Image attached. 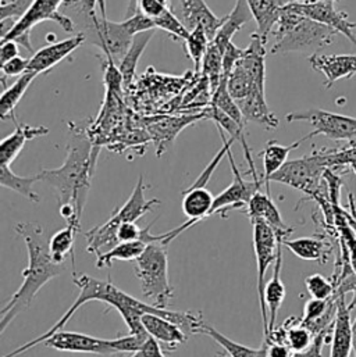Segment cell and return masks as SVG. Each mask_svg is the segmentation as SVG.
<instances>
[{
  "mask_svg": "<svg viewBox=\"0 0 356 357\" xmlns=\"http://www.w3.org/2000/svg\"><path fill=\"white\" fill-rule=\"evenodd\" d=\"M67 145V158L59 169H43L38 178L47 183L59 195L60 214L67 224L81 227V215L91 189V181L95 172L99 148L94 146L88 135L73 130Z\"/></svg>",
  "mask_w": 356,
  "mask_h": 357,
  "instance_id": "obj_1",
  "label": "cell"
},
{
  "mask_svg": "<svg viewBox=\"0 0 356 357\" xmlns=\"http://www.w3.org/2000/svg\"><path fill=\"white\" fill-rule=\"evenodd\" d=\"M15 232L22 238L27 246L28 266L21 271V287L0 312V334H3L21 313L28 310L42 287L66 270L64 263L53 260L49 250V239L42 225L36 222H18Z\"/></svg>",
  "mask_w": 356,
  "mask_h": 357,
  "instance_id": "obj_2",
  "label": "cell"
},
{
  "mask_svg": "<svg viewBox=\"0 0 356 357\" xmlns=\"http://www.w3.org/2000/svg\"><path fill=\"white\" fill-rule=\"evenodd\" d=\"M272 33L274 35L272 54L291 52L313 54L330 46L339 35L334 28L298 14L285 6L281 7L280 17Z\"/></svg>",
  "mask_w": 356,
  "mask_h": 357,
  "instance_id": "obj_3",
  "label": "cell"
},
{
  "mask_svg": "<svg viewBox=\"0 0 356 357\" xmlns=\"http://www.w3.org/2000/svg\"><path fill=\"white\" fill-rule=\"evenodd\" d=\"M89 24L88 32H84L87 40L99 47L106 59L113 60L117 66L127 53L134 36L142 31L156 29L152 18L147 17L141 11L128 17L123 22H113L106 18V13H101L92 17H85Z\"/></svg>",
  "mask_w": 356,
  "mask_h": 357,
  "instance_id": "obj_4",
  "label": "cell"
},
{
  "mask_svg": "<svg viewBox=\"0 0 356 357\" xmlns=\"http://www.w3.org/2000/svg\"><path fill=\"white\" fill-rule=\"evenodd\" d=\"M169 245L161 239L147 245L142 255L135 260V275L141 284L142 295L158 307L166 309L173 296V287L169 278Z\"/></svg>",
  "mask_w": 356,
  "mask_h": 357,
  "instance_id": "obj_5",
  "label": "cell"
},
{
  "mask_svg": "<svg viewBox=\"0 0 356 357\" xmlns=\"http://www.w3.org/2000/svg\"><path fill=\"white\" fill-rule=\"evenodd\" d=\"M329 170V162L325 149H319L301 159L288 160L269 182H279L288 185L306 193L311 197L319 199L322 196V182Z\"/></svg>",
  "mask_w": 356,
  "mask_h": 357,
  "instance_id": "obj_6",
  "label": "cell"
},
{
  "mask_svg": "<svg viewBox=\"0 0 356 357\" xmlns=\"http://www.w3.org/2000/svg\"><path fill=\"white\" fill-rule=\"evenodd\" d=\"M67 0H35L29 10L14 22L6 35L1 36V40H15L28 52H32L31 31L42 21H54L66 32H74V21L60 11V7Z\"/></svg>",
  "mask_w": 356,
  "mask_h": 357,
  "instance_id": "obj_7",
  "label": "cell"
},
{
  "mask_svg": "<svg viewBox=\"0 0 356 357\" xmlns=\"http://www.w3.org/2000/svg\"><path fill=\"white\" fill-rule=\"evenodd\" d=\"M253 249L256 257V268H258V294L259 303L262 312V323H263V340L269 334V312L265 302V288L267 284L266 274L269 267L276 261L279 253V245L283 242L276 234V231L265 221V220H253Z\"/></svg>",
  "mask_w": 356,
  "mask_h": 357,
  "instance_id": "obj_8",
  "label": "cell"
},
{
  "mask_svg": "<svg viewBox=\"0 0 356 357\" xmlns=\"http://www.w3.org/2000/svg\"><path fill=\"white\" fill-rule=\"evenodd\" d=\"M288 123L308 121L313 127L309 139L323 135L336 142H347L350 146H356V119L326 112L322 109H309L304 112H294L285 116Z\"/></svg>",
  "mask_w": 356,
  "mask_h": 357,
  "instance_id": "obj_9",
  "label": "cell"
},
{
  "mask_svg": "<svg viewBox=\"0 0 356 357\" xmlns=\"http://www.w3.org/2000/svg\"><path fill=\"white\" fill-rule=\"evenodd\" d=\"M287 8L302 14L308 18L326 24L344 35L356 46V24L351 22L348 14L336 7V1L316 0V1H294L285 4Z\"/></svg>",
  "mask_w": 356,
  "mask_h": 357,
  "instance_id": "obj_10",
  "label": "cell"
},
{
  "mask_svg": "<svg viewBox=\"0 0 356 357\" xmlns=\"http://www.w3.org/2000/svg\"><path fill=\"white\" fill-rule=\"evenodd\" d=\"M227 158L230 159L231 170L234 179L232 182L217 196H214L213 206L210 208L209 217L213 214H220L221 217L224 215V211H228L230 208H242L248 206L251 197L260 190V186L263 185V178H253V181H245L241 176V172L234 163L231 152H228Z\"/></svg>",
  "mask_w": 356,
  "mask_h": 357,
  "instance_id": "obj_11",
  "label": "cell"
},
{
  "mask_svg": "<svg viewBox=\"0 0 356 357\" xmlns=\"http://www.w3.org/2000/svg\"><path fill=\"white\" fill-rule=\"evenodd\" d=\"M46 348L59 352L74 354H92L99 356H116L117 352L112 345V340H101L81 333L57 331L42 342Z\"/></svg>",
  "mask_w": 356,
  "mask_h": 357,
  "instance_id": "obj_12",
  "label": "cell"
},
{
  "mask_svg": "<svg viewBox=\"0 0 356 357\" xmlns=\"http://www.w3.org/2000/svg\"><path fill=\"white\" fill-rule=\"evenodd\" d=\"M85 42H87V36L84 32H81L73 38L50 43V45L39 49L29 59L28 71L42 74V73L52 70L54 66H57L60 61H63L66 57H68L74 50H77L80 46H82Z\"/></svg>",
  "mask_w": 356,
  "mask_h": 357,
  "instance_id": "obj_13",
  "label": "cell"
},
{
  "mask_svg": "<svg viewBox=\"0 0 356 357\" xmlns=\"http://www.w3.org/2000/svg\"><path fill=\"white\" fill-rule=\"evenodd\" d=\"M312 68L326 78L325 88L330 89L337 81L353 78L356 74V54H319L309 57Z\"/></svg>",
  "mask_w": 356,
  "mask_h": 357,
  "instance_id": "obj_14",
  "label": "cell"
},
{
  "mask_svg": "<svg viewBox=\"0 0 356 357\" xmlns=\"http://www.w3.org/2000/svg\"><path fill=\"white\" fill-rule=\"evenodd\" d=\"M344 292H337V313L334 320L333 340L330 356L347 357L353 354V323H351V310L356 302L347 305Z\"/></svg>",
  "mask_w": 356,
  "mask_h": 357,
  "instance_id": "obj_15",
  "label": "cell"
},
{
  "mask_svg": "<svg viewBox=\"0 0 356 357\" xmlns=\"http://www.w3.org/2000/svg\"><path fill=\"white\" fill-rule=\"evenodd\" d=\"M246 215L251 220V222L253 220H265L277 234V236L283 241L288 239V236L292 234L294 228L288 227L281 213L279 210V207L276 206V203L272 200L270 195L263 193L262 190H258L249 200L248 206H246Z\"/></svg>",
  "mask_w": 356,
  "mask_h": 357,
  "instance_id": "obj_16",
  "label": "cell"
},
{
  "mask_svg": "<svg viewBox=\"0 0 356 357\" xmlns=\"http://www.w3.org/2000/svg\"><path fill=\"white\" fill-rule=\"evenodd\" d=\"M179 15L189 31L203 26L210 42L225 20V17H217L205 0H179Z\"/></svg>",
  "mask_w": 356,
  "mask_h": 357,
  "instance_id": "obj_17",
  "label": "cell"
},
{
  "mask_svg": "<svg viewBox=\"0 0 356 357\" xmlns=\"http://www.w3.org/2000/svg\"><path fill=\"white\" fill-rule=\"evenodd\" d=\"M145 192H147V185L144 182V177L141 176L138 178V182H137L131 196L128 197V200L120 208H117L109 220L116 227L120 225L123 221H135L137 222L141 217L151 213L155 206H159L162 203L161 199L147 200Z\"/></svg>",
  "mask_w": 356,
  "mask_h": 357,
  "instance_id": "obj_18",
  "label": "cell"
},
{
  "mask_svg": "<svg viewBox=\"0 0 356 357\" xmlns=\"http://www.w3.org/2000/svg\"><path fill=\"white\" fill-rule=\"evenodd\" d=\"M237 103L245 121L258 124L266 130H276L279 127V119L267 106L266 91L255 89L244 99L237 100Z\"/></svg>",
  "mask_w": 356,
  "mask_h": 357,
  "instance_id": "obj_19",
  "label": "cell"
},
{
  "mask_svg": "<svg viewBox=\"0 0 356 357\" xmlns=\"http://www.w3.org/2000/svg\"><path fill=\"white\" fill-rule=\"evenodd\" d=\"M142 326L149 335L156 338L168 351H176L188 340L186 334L170 320L154 313L142 316Z\"/></svg>",
  "mask_w": 356,
  "mask_h": 357,
  "instance_id": "obj_20",
  "label": "cell"
},
{
  "mask_svg": "<svg viewBox=\"0 0 356 357\" xmlns=\"http://www.w3.org/2000/svg\"><path fill=\"white\" fill-rule=\"evenodd\" d=\"M283 242L279 245L277 259L274 261V270L272 278L267 281L265 288V302L269 312V334L276 328V321L279 316V310L281 309L285 299V285L281 281V270H283ZM267 334V337H269ZM266 337V338H267ZM265 338V340H266Z\"/></svg>",
  "mask_w": 356,
  "mask_h": 357,
  "instance_id": "obj_21",
  "label": "cell"
},
{
  "mask_svg": "<svg viewBox=\"0 0 356 357\" xmlns=\"http://www.w3.org/2000/svg\"><path fill=\"white\" fill-rule=\"evenodd\" d=\"M46 127H31L28 124H17L15 131L6 137L0 144V165H11L24 149L28 141L47 135Z\"/></svg>",
  "mask_w": 356,
  "mask_h": 357,
  "instance_id": "obj_22",
  "label": "cell"
},
{
  "mask_svg": "<svg viewBox=\"0 0 356 357\" xmlns=\"http://www.w3.org/2000/svg\"><path fill=\"white\" fill-rule=\"evenodd\" d=\"M283 245L297 257L308 261H318L320 264H326L332 253V245L325 239L323 235L285 239L283 241Z\"/></svg>",
  "mask_w": 356,
  "mask_h": 357,
  "instance_id": "obj_23",
  "label": "cell"
},
{
  "mask_svg": "<svg viewBox=\"0 0 356 357\" xmlns=\"http://www.w3.org/2000/svg\"><path fill=\"white\" fill-rule=\"evenodd\" d=\"M309 137H304L299 141L291 144V145H280L277 141H269L265 146V149L258 155L259 158H262L263 160V169H265V174H263V183L267 185L269 188V179L270 177L277 173L287 162H288V155L298 149L301 146L302 142L308 141ZM270 193V189H269Z\"/></svg>",
  "mask_w": 356,
  "mask_h": 357,
  "instance_id": "obj_24",
  "label": "cell"
},
{
  "mask_svg": "<svg viewBox=\"0 0 356 357\" xmlns=\"http://www.w3.org/2000/svg\"><path fill=\"white\" fill-rule=\"evenodd\" d=\"M252 18L253 15L246 0H237L232 11L228 15H225L223 25L220 26L212 42L224 52L227 45L232 40V36Z\"/></svg>",
  "mask_w": 356,
  "mask_h": 357,
  "instance_id": "obj_25",
  "label": "cell"
},
{
  "mask_svg": "<svg viewBox=\"0 0 356 357\" xmlns=\"http://www.w3.org/2000/svg\"><path fill=\"white\" fill-rule=\"evenodd\" d=\"M155 29H148V31H142L140 33H137L127 50V53L124 54V57L121 59V61L119 63V68L123 74V79H124V86H130L134 77H135V71H137V66L138 61L142 56V53L145 52L148 43L151 42V39L154 38Z\"/></svg>",
  "mask_w": 356,
  "mask_h": 357,
  "instance_id": "obj_26",
  "label": "cell"
},
{
  "mask_svg": "<svg viewBox=\"0 0 356 357\" xmlns=\"http://www.w3.org/2000/svg\"><path fill=\"white\" fill-rule=\"evenodd\" d=\"M39 74H36L34 71H27L22 75H20L17 78V81L10 88H6L3 91L1 98H0V119L3 121H6L7 119H11L13 121H15L14 109L17 107V105L25 95L27 89L29 88V85L34 82V79Z\"/></svg>",
  "mask_w": 356,
  "mask_h": 357,
  "instance_id": "obj_27",
  "label": "cell"
},
{
  "mask_svg": "<svg viewBox=\"0 0 356 357\" xmlns=\"http://www.w3.org/2000/svg\"><path fill=\"white\" fill-rule=\"evenodd\" d=\"M246 3L258 24L256 32L267 39L281 13L283 6L280 4V0H246Z\"/></svg>",
  "mask_w": 356,
  "mask_h": 357,
  "instance_id": "obj_28",
  "label": "cell"
},
{
  "mask_svg": "<svg viewBox=\"0 0 356 357\" xmlns=\"http://www.w3.org/2000/svg\"><path fill=\"white\" fill-rule=\"evenodd\" d=\"M202 335H206L209 338H212L213 341H216L224 351H225V356L231 357H267V347L263 344L259 349H253L245 345H241L238 342L231 341L230 338H227L225 335H223L221 333H218L214 327L206 324L203 321V324L199 328V333Z\"/></svg>",
  "mask_w": 356,
  "mask_h": 357,
  "instance_id": "obj_29",
  "label": "cell"
},
{
  "mask_svg": "<svg viewBox=\"0 0 356 357\" xmlns=\"http://www.w3.org/2000/svg\"><path fill=\"white\" fill-rule=\"evenodd\" d=\"M148 243L144 241H131V242H119L114 248H112L109 252L101 255L96 257V267L103 268V267H112L113 261L120 260V261H131L137 260L142 252L145 250Z\"/></svg>",
  "mask_w": 356,
  "mask_h": 357,
  "instance_id": "obj_30",
  "label": "cell"
},
{
  "mask_svg": "<svg viewBox=\"0 0 356 357\" xmlns=\"http://www.w3.org/2000/svg\"><path fill=\"white\" fill-rule=\"evenodd\" d=\"M38 176L35 177H20L13 173L8 165H0V185L10 190H14L22 195L25 199L34 203H39L40 197L34 190V183L38 182Z\"/></svg>",
  "mask_w": 356,
  "mask_h": 357,
  "instance_id": "obj_31",
  "label": "cell"
},
{
  "mask_svg": "<svg viewBox=\"0 0 356 357\" xmlns=\"http://www.w3.org/2000/svg\"><path fill=\"white\" fill-rule=\"evenodd\" d=\"M284 326L287 327V347L292 351V356H301L312 345L313 333L297 317L287 319Z\"/></svg>",
  "mask_w": 356,
  "mask_h": 357,
  "instance_id": "obj_32",
  "label": "cell"
},
{
  "mask_svg": "<svg viewBox=\"0 0 356 357\" xmlns=\"http://www.w3.org/2000/svg\"><path fill=\"white\" fill-rule=\"evenodd\" d=\"M80 229L81 227L75 224H67L49 239V250L54 261L64 263L67 256L74 253V242Z\"/></svg>",
  "mask_w": 356,
  "mask_h": 357,
  "instance_id": "obj_33",
  "label": "cell"
},
{
  "mask_svg": "<svg viewBox=\"0 0 356 357\" xmlns=\"http://www.w3.org/2000/svg\"><path fill=\"white\" fill-rule=\"evenodd\" d=\"M199 119H205V114L186 117L182 120H165L162 123L152 126L151 134L156 137L155 145L158 148V156L159 158L162 156V153L166 151V144H170L176 138V135L179 134V131L186 127V124H189L193 120H199Z\"/></svg>",
  "mask_w": 356,
  "mask_h": 357,
  "instance_id": "obj_34",
  "label": "cell"
},
{
  "mask_svg": "<svg viewBox=\"0 0 356 357\" xmlns=\"http://www.w3.org/2000/svg\"><path fill=\"white\" fill-rule=\"evenodd\" d=\"M223 56L224 52L217 45L210 42L202 61L200 73L209 81L212 93L216 91L223 78Z\"/></svg>",
  "mask_w": 356,
  "mask_h": 357,
  "instance_id": "obj_35",
  "label": "cell"
},
{
  "mask_svg": "<svg viewBox=\"0 0 356 357\" xmlns=\"http://www.w3.org/2000/svg\"><path fill=\"white\" fill-rule=\"evenodd\" d=\"M209 43H210V39L203 26H196L191 29L189 36L184 40L186 56L192 60L196 73H200L202 61L209 47Z\"/></svg>",
  "mask_w": 356,
  "mask_h": 357,
  "instance_id": "obj_36",
  "label": "cell"
},
{
  "mask_svg": "<svg viewBox=\"0 0 356 357\" xmlns=\"http://www.w3.org/2000/svg\"><path fill=\"white\" fill-rule=\"evenodd\" d=\"M212 105L223 110L225 114H228L231 119H234L238 124L245 127V119L241 113V109L237 103V100L231 96L228 86H227V75H223L218 86L212 93Z\"/></svg>",
  "mask_w": 356,
  "mask_h": 357,
  "instance_id": "obj_37",
  "label": "cell"
},
{
  "mask_svg": "<svg viewBox=\"0 0 356 357\" xmlns=\"http://www.w3.org/2000/svg\"><path fill=\"white\" fill-rule=\"evenodd\" d=\"M154 22H155L156 28L166 31L168 33H170L172 36H175L179 40H185L191 32L172 8H168L159 17L154 18Z\"/></svg>",
  "mask_w": 356,
  "mask_h": 357,
  "instance_id": "obj_38",
  "label": "cell"
},
{
  "mask_svg": "<svg viewBox=\"0 0 356 357\" xmlns=\"http://www.w3.org/2000/svg\"><path fill=\"white\" fill-rule=\"evenodd\" d=\"M325 153L329 162V169L350 167L356 176V146H344L339 149H326Z\"/></svg>",
  "mask_w": 356,
  "mask_h": 357,
  "instance_id": "obj_39",
  "label": "cell"
},
{
  "mask_svg": "<svg viewBox=\"0 0 356 357\" xmlns=\"http://www.w3.org/2000/svg\"><path fill=\"white\" fill-rule=\"evenodd\" d=\"M309 295L315 299H330L336 295V282L327 280L322 274H312L305 280Z\"/></svg>",
  "mask_w": 356,
  "mask_h": 357,
  "instance_id": "obj_40",
  "label": "cell"
},
{
  "mask_svg": "<svg viewBox=\"0 0 356 357\" xmlns=\"http://www.w3.org/2000/svg\"><path fill=\"white\" fill-rule=\"evenodd\" d=\"M149 337L148 333L145 334H131L128 333V335H123V337H117L114 340H112V345L116 349L117 355L119 354H130V356H134L145 344L147 338Z\"/></svg>",
  "mask_w": 356,
  "mask_h": 357,
  "instance_id": "obj_41",
  "label": "cell"
},
{
  "mask_svg": "<svg viewBox=\"0 0 356 357\" xmlns=\"http://www.w3.org/2000/svg\"><path fill=\"white\" fill-rule=\"evenodd\" d=\"M28 66H29V59L20 57V56L3 63L0 66V68H1V85L6 88V79L8 77H20L24 73H27Z\"/></svg>",
  "mask_w": 356,
  "mask_h": 357,
  "instance_id": "obj_42",
  "label": "cell"
},
{
  "mask_svg": "<svg viewBox=\"0 0 356 357\" xmlns=\"http://www.w3.org/2000/svg\"><path fill=\"white\" fill-rule=\"evenodd\" d=\"M337 224H339V228H340V234H341V238L344 239V242L347 243L348 246V250H350V260H351V264L354 267L356 273V236L354 234V231L351 229V224L344 218V217H340V221L337 220Z\"/></svg>",
  "mask_w": 356,
  "mask_h": 357,
  "instance_id": "obj_43",
  "label": "cell"
},
{
  "mask_svg": "<svg viewBox=\"0 0 356 357\" xmlns=\"http://www.w3.org/2000/svg\"><path fill=\"white\" fill-rule=\"evenodd\" d=\"M168 8H172L170 0H140L138 3V11L152 20L159 17Z\"/></svg>",
  "mask_w": 356,
  "mask_h": 357,
  "instance_id": "obj_44",
  "label": "cell"
},
{
  "mask_svg": "<svg viewBox=\"0 0 356 357\" xmlns=\"http://www.w3.org/2000/svg\"><path fill=\"white\" fill-rule=\"evenodd\" d=\"M144 228H140L135 221H123L117 228L119 242H131L142 241Z\"/></svg>",
  "mask_w": 356,
  "mask_h": 357,
  "instance_id": "obj_45",
  "label": "cell"
},
{
  "mask_svg": "<svg viewBox=\"0 0 356 357\" xmlns=\"http://www.w3.org/2000/svg\"><path fill=\"white\" fill-rule=\"evenodd\" d=\"M244 53L245 49H241L237 45H234L232 40L227 45L223 56V75H228L231 73V70L234 68L237 61L244 56Z\"/></svg>",
  "mask_w": 356,
  "mask_h": 357,
  "instance_id": "obj_46",
  "label": "cell"
},
{
  "mask_svg": "<svg viewBox=\"0 0 356 357\" xmlns=\"http://www.w3.org/2000/svg\"><path fill=\"white\" fill-rule=\"evenodd\" d=\"M135 357H163L165 351L162 349V344L154 338L152 335H149L145 341V344L142 345V348L134 355Z\"/></svg>",
  "mask_w": 356,
  "mask_h": 357,
  "instance_id": "obj_47",
  "label": "cell"
},
{
  "mask_svg": "<svg viewBox=\"0 0 356 357\" xmlns=\"http://www.w3.org/2000/svg\"><path fill=\"white\" fill-rule=\"evenodd\" d=\"M18 46L20 45L15 40H1V45H0V64L17 57L18 53H20Z\"/></svg>",
  "mask_w": 356,
  "mask_h": 357,
  "instance_id": "obj_48",
  "label": "cell"
},
{
  "mask_svg": "<svg viewBox=\"0 0 356 357\" xmlns=\"http://www.w3.org/2000/svg\"><path fill=\"white\" fill-rule=\"evenodd\" d=\"M80 3V10L85 17H92L96 14V6H101V13H106L105 0H77Z\"/></svg>",
  "mask_w": 356,
  "mask_h": 357,
  "instance_id": "obj_49",
  "label": "cell"
},
{
  "mask_svg": "<svg viewBox=\"0 0 356 357\" xmlns=\"http://www.w3.org/2000/svg\"><path fill=\"white\" fill-rule=\"evenodd\" d=\"M267 347V356L269 357H288L292 356V351L283 344H269Z\"/></svg>",
  "mask_w": 356,
  "mask_h": 357,
  "instance_id": "obj_50",
  "label": "cell"
},
{
  "mask_svg": "<svg viewBox=\"0 0 356 357\" xmlns=\"http://www.w3.org/2000/svg\"><path fill=\"white\" fill-rule=\"evenodd\" d=\"M353 356H356V319L353 323Z\"/></svg>",
  "mask_w": 356,
  "mask_h": 357,
  "instance_id": "obj_51",
  "label": "cell"
},
{
  "mask_svg": "<svg viewBox=\"0 0 356 357\" xmlns=\"http://www.w3.org/2000/svg\"><path fill=\"white\" fill-rule=\"evenodd\" d=\"M294 1H316V0H280V4L285 6V4L294 3ZM332 1H337V0H332Z\"/></svg>",
  "mask_w": 356,
  "mask_h": 357,
  "instance_id": "obj_52",
  "label": "cell"
}]
</instances>
